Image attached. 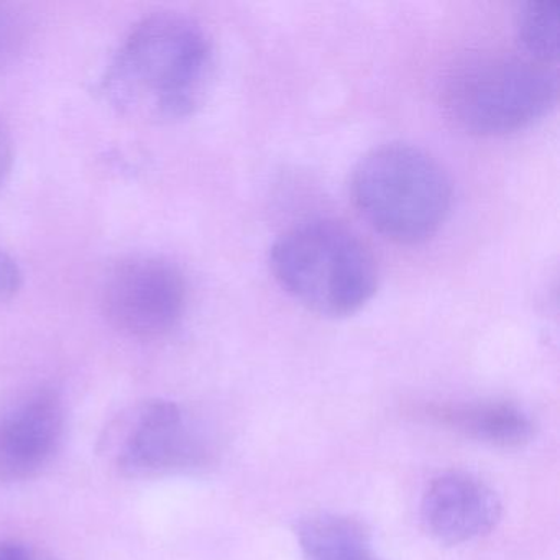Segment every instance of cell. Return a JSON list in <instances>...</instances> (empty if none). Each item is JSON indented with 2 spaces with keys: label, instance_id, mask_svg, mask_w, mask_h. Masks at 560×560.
Wrapping results in <instances>:
<instances>
[{
  "label": "cell",
  "instance_id": "3",
  "mask_svg": "<svg viewBox=\"0 0 560 560\" xmlns=\"http://www.w3.org/2000/svg\"><path fill=\"white\" fill-rule=\"evenodd\" d=\"M350 196L370 228L396 244L438 234L452 208V183L438 160L408 143H385L362 156Z\"/></svg>",
  "mask_w": 560,
  "mask_h": 560
},
{
  "label": "cell",
  "instance_id": "7",
  "mask_svg": "<svg viewBox=\"0 0 560 560\" xmlns=\"http://www.w3.org/2000/svg\"><path fill=\"white\" fill-rule=\"evenodd\" d=\"M65 432V409L50 388L15 396L0 408V481L37 477L54 460Z\"/></svg>",
  "mask_w": 560,
  "mask_h": 560
},
{
  "label": "cell",
  "instance_id": "5",
  "mask_svg": "<svg viewBox=\"0 0 560 560\" xmlns=\"http://www.w3.org/2000/svg\"><path fill=\"white\" fill-rule=\"evenodd\" d=\"M188 287L172 261L153 255L124 258L107 275L103 310L114 329L139 340L168 336L185 317Z\"/></svg>",
  "mask_w": 560,
  "mask_h": 560
},
{
  "label": "cell",
  "instance_id": "14",
  "mask_svg": "<svg viewBox=\"0 0 560 560\" xmlns=\"http://www.w3.org/2000/svg\"><path fill=\"white\" fill-rule=\"evenodd\" d=\"M12 165H14V142L4 120L0 119V189L11 176Z\"/></svg>",
  "mask_w": 560,
  "mask_h": 560
},
{
  "label": "cell",
  "instance_id": "6",
  "mask_svg": "<svg viewBox=\"0 0 560 560\" xmlns=\"http://www.w3.org/2000/svg\"><path fill=\"white\" fill-rule=\"evenodd\" d=\"M208 445L176 402L153 399L122 422L116 438L117 467L132 478H155L201 467Z\"/></svg>",
  "mask_w": 560,
  "mask_h": 560
},
{
  "label": "cell",
  "instance_id": "4",
  "mask_svg": "<svg viewBox=\"0 0 560 560\" xmlns=\"http://www.w3.org/2000/svg\"><path fill=\"white\" fill-rule=\"evenodd\" d=\"M553 67L524 55H480L462 61L442 88V107L465 132L506 136L546 116L557 101Z\"/></svg>",
  "mask_w": 560,
  "mask_h": 560
},
{
  "label": "cell",
  "instance_id": "9",
  "mask_svg": "<svg viewBox=\"0 0 560 560\" xmlns=\"http://www.w3.org/2000/svg\"><path fill=\"white\" fill-rule=\"evenodd\" d=\"M429 415L452 431L497 447H521L534 435V422L520 406L504 401L435 406Z\"/></svg>",
  "mask_w": 560,
  "mask_h": 560
},
{
  "label": "cell",
  "instance_id": "11",
  "mask_svg": "<svg viewBox=\"0 0 560 560\" xmlns=\"http://www.w3.org/2000/svg\"><path fill=\"white\" fill-rule=\"evenodd\" d=\"M559 2H527L516 15V38L524 57L556 68L559 58Z\"/></svg>",
  "mask_w": 560,
  "mask_h": 560
},
{
  "label": "cell",
  "instance_id": "13",
  "mask_svg": "<svg viewBox=\"0 0 560 560\" xmlns=\"http://www.w3.org/2000/svg\"><path fill=\"white\" fill-rule=\"evenodd\" d=\"M22 280H24V275H22L18 261L4 250H0V303L12 300L19 293Z\"/></svg>",
  "mask_w": 560,
  "mask_h": 560
},
{
  "label": "cell",
  "instance_id": "12",
  "mask_svg": "<svg viewBox=\"0 0 560 560\" xmlns=\"http://www.w3.org/2000/svg\"><path fill=\"white\" fill-rule=\"evenodd\" d=\"M25 44L21 18L8 5L0 4V73L14 63Z\"/></svg>",
  "mask_w": 560,
  "mask_h": 560
},
{
  "label": "cell",
  "instance_id": "10",
  "mask_svg": "<svg viewBox=\"0 0 560 560\" xmlns=\"http://www.w3.org/2000/svg\"><path fill=\"white\" fill-rule=\"evenodd\" d=\"M298 540L304 560H382L369 529L340 514H316L301 521Z\"/></svg>",
  "mask_w": 560,
  "mask_h": 560
},
{
  "label": "cell",
  "instance_id": "8",
  "mask_svg": "<svg viewBox=\"0 0 560 560\" xmlns=\"http://www.w3.org/2000/svg\"><path fill=\"white\" fill-rule=\"evenodd\" d=\"M425 529L448 546L491 533L501 517L500 498L480 478L452 471L435 478L421 504Z\"/></svg>",
  "mask_w": 560,
  "mask_h": 560
},
{
  "label": "cell",
  "instance_id": "2",
  "mask_svg": "<svg viewBox=\"0 0 560 560\" xmlns=\"http://www.w3.org/2000/svg\"><path fill=\"white\" fill-rule=\"evenodd\" d=\"M270 268L281 290L324 317L359 313L378 288L372 248L334 219H313L284 231L271 245Z\"/></svg>",
  "mask_w": 560,
  "mask_h": 560
},
{
  "label": "cell",
  "instance_id": "15",
  "mask_svg": "<svg viewBox=\"0 0 560 560\" xmlns=\"http://www.w3.org/2000/svg\"><path fill=\"white\" fill-rule=\"evenodd\" d=\"M0 560H54L40 550L32 549L15 540L0 542Z\"/></svg>",
  "mask_w": 560,
  "mask_h": 560
},
{
  "label": "cell",
  "instance_id": "1",
  "mask_svg": "<svg viewBox=\"0 0 560 560\" xmlns=\"http://www.w3.org/2000/svg\"><path fill=\"white\" fill-rule=\"evenodd\" d=\"M211 35L182 12H155L133 25L103 78L106 100L143 122H175L205 103L214 78Z\"/></svg>",
  "mask_w": 560,
  "mask_h": 560
}]
</instances>
